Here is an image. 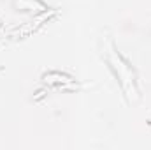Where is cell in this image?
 Instances as JSON below:
<instances>
[{
  "instance_id": "1",
  "label": "cell",
  "mask_w": 151,
  "mask_h": 150,
  "mask_svg": "<svg viewBox=\"0 0 151 150\" xmlns=\"http://www.w3.org/2000/svg\"><path fill=\"white\" fill-rule=\"evenodd\" d=\"M104 55H106V60H107L109 67L113 69L116 78L119 79V85H121V90H123L127 101L130 104L137 103L141 99V94H139V87H137V76H135V71L132 69V66L114 50L111 41H106Z\"/></svg>"
}]
</instances>
